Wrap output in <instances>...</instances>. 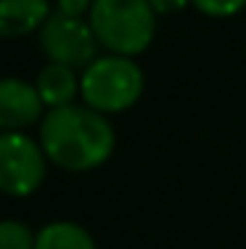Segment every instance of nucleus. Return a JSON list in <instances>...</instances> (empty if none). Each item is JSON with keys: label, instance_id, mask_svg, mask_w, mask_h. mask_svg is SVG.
I'll use <instances>...</instances> for the list:
<instances>
[{"label": "nucleus", "instance_id": "nucleus-1", "mask_svg": "<svg viewBox=\"0 0 246 249\" xmlns=\"http://www.w3.org/2000/svg\"><path fill=\"white\" fill-rule=\"evenodd\" d=\"M37 141L56 167L66 173H90L111 159L116 133L106 114L85 104H69L45 111L37 124Z\"/></svg>", "mask_w": 246, "mask_h": 249}, {"label": "nucleus", "instance_id": "nucleus-2", "mask_svg": "<svg viewBox=\"0 0 246 249\" xmlns=\"http://www.w3.org/2000/svg\"><path fill=\"white\" fill-rule=\"evenodd\" d=\"M87 21L101 48L135 58L151 48L159 16L148 0H93Z\"/></svg>", "mask_w": 246, "mask_h": 249}, {"label": "nucleus", "instance_id": "nucleus-3", "mask_svg": "<svg viewBox=\"0 0 246 249\" xmlns=\"http://www.w3.org/2000/svg\"><path fill=\"white\" fill-rule=\"evenodd\" d=\"M146 88L143 69L130 56H96L80 72V98L101 114H122L140 101Z\"/></svg>", "mask_w": 246, "mask_h": 249}, {"label": "nucleus", "instance_id": "nucleus-4", "mask_svg": "<svg viewBox=\"0 0 246 249\" xmlns=\"http://www.w3.org/2000/svg\"><path fill=\"white\" fill-rule=\"evenodd\" d=\"M48 157L29 133H0V194L32 196L45 180Z\"/></svg>", "mask_w": 246, "mask_h": 249}, {"label": "nucleus", "instance_id": "nucleus-5", "mask_svg": "<svg viewBox=\"0 0 246 249\" xmlns=\"http://www.w3.org/2000/svg\"><path fill=\"white\" fill-rule=\"evenodd\" d=\"M40 51L53 64H66V67L82 69L98 56V40L87 19H74L53 11L37 32Z\"/></svg>", "mask_w": 246, "mask_h": 249}, {"label": "nucleus", "instance_id": "nucleus-6", "mask_svg": "<svg viewBox=\"0 0 246 249\" xmlns=\"http://www.w3.org/2000/svg\"><path fill=\"white\" fill-rule=\"evenodd\" d=\"M45 106L34 82L21 77H0V133H29L40 124Z\"/></svg>", "mask_w": 246, "mask_h": 249}, {"label": "nucleus", "instance_id": "nucleus-7", "mask_svg": "<svg viewBox=\"0 0 246 249\" xmlns=\"http://www.w3.org/2000/svg\"><path fill=\"white\" fill-rule=\"evenodd\" d=\"M50 14V0H0V40H19L40 32Z\"/></svg>", "mask_w": 246, "mask_h": 249}, {"label": "nucleus", "instance_id": "nucleus-8", "mask_svg": "<svg viewBox=\"0 0 246 249\" xmlns=\"http://www.w3.org/2000/svg\"><path fill=\"white\" fill-rule=\"evenodd\" d=\"M34 88H37V96H40V101H43L45 111L61 109V106H69V104L77 101V96H80V74H77V69L66 67V64L48 61L37 72Z\"/></svg>", "mask_w": 246, "mask_h": 249}, {"label": "nucleus", "instance_id": "nucleus-9", "mask_svg": "<svg viewBox=\"0 0 246 249\" xmlns=\"http://www.w3.org/2000/svg\"><path fill=\"white\" fill-rule=\"evenodd\" d=\"M34 249H98V244L85 225L74 220H53L34 233Z\"/></svg>", "mask_w": 246, "mask_h": 249}, {"label": "nucleus", "instance_id": "nucleus-10", "mask_svg": "<svg viewBox=\"0 0 246 249\" xmlns=\"http://www.w3.org/2000/svg\"><path fill=\"white\" fill-rule=\"evenodd\" d=\"M0 249H34V231L21 220H0Z\"/></svg>", "mask_w": 246, "mask_h": 249}, {"label": "nucleus", "instance_id": "nucleus-11", "mask_svg": "<svg viewBox=\"0 0 246 249\" xmlns=\"http://www.w3.org/2000/svg\"><path fill=\"white\" fill-rule=\"evenodd\" d=\"M191 5H196V11H201L204 16L228 19L246 8V0H191Z\"/></svg>", "mask_w": 246, "mask_h": 249}, {"label": "nucleus", "instance_id": "nucleus-12", "mask_svg": "<svg viewBox=\"0 0 246 249\" xmlns=\"http://www.w3.org/2000/svg\"><path fill=\"white\" fill-rule=\"evenodd\" d=\"M93 8V0H56V11L64 16H74V19H87Z\"/></svg>", "mask_w": 246, "mask_h": 249}, {"label": "nucleus", "instance_id": "nucleus-13", "mask_svg": "<svg viewBox=\"0 0 246 249\" xmlns=\"http://www.w3.org/2000/svg\"><path fill=\"white\" fill-rule=\"evenodd\" d=\"M151 8L156 11V16H172V14H180L191 5V0H148Z\"/></svg>", "mask_w": 246, "mask_h": 249}]
</instances>
